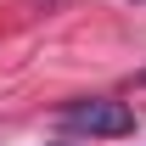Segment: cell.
Instances as JSON below:
<instances>
[{"label":"cell","mask_w":146,"mask_h":146,"mask_svg":"<svg viewBox=\"0 0 146 146\" xmlns=\"http://www.w3.org/2000/svg\"><path fill=\"white\" fill-rule=\"evenodd\" d=\"M56 124L68 135H90V141H124V135H135V112L112 96H84L56 112Z\"/></svg>","instance_id":"cell-1"},{"label":"cell","mask_w":146,"mask_h":146,"mask_svg":"<svg viewBox=\"0 0 146 146\" xmlns=\"http://www.w3.org/2000/svg\"><path fill=\"white\" fill-rule=\"evenodd\" d=\"M141 84H146V68H141Z\"/></svg>","instance_id":"cell-2"}]
</instances>
